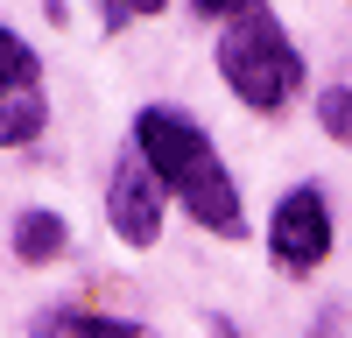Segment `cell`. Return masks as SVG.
I'll list each match as a JSON object with an SVG mask.
<instances>
[{
  "mask_svg": "<svg viewBox=\"0 0 352 338\" xmlns=\"http://www.w3.org/2000/svg\"><path fill=\"white\" fill-rule=\"evenodd\" d=\"M134 155L155 169V183L169 197H184V212L219 240H240L247 233V197L232 183V169L219 162L212 134H204L190 113L176 106H141L134 113Z\"/></svg>",
  "mask_w": 352,
  "mask_h": 338,
  "instance_id": "6da1fadb",
  "label": "cell"
},
{
  "mask_svg": "<svg viewBox=\"0 0 352 338\" xmlns=\"http://www.w3.org/2000/svg\"><path fill=\"white\" fill-rule=\"evenodd\" d=\"M219 78L247 113H282L303 84V56H296V43L282 36V21L268 8H247L219 36Z\"/></svg>",
  "mask_w": 352,
  "mask_h": 338,
  "instance_id": "7a4b0ae2",
  "label": "cell"
},
{
  "mask_svg": "<svg viewBox=\"0 0 352 338\" xmlns=\"http://www.w3.org/2000/svg\"><path fill=\"white\" fill-rule=\"evenodd\" d=\"M268 261H275L282 275H310V268L331 261V205H324V190H317V183L282 190V205H275V218H268Z\"/></svg>",
  "mask_w": 352,
  "mask_h": 338,
  "instance_id": "3957f363",
  "label": "cell"
},
{
  "mask_svg": "<svg viewBox=\"0 0 352 338\" xmlns=\"http://www.w3.org/2000/svg\"><path fill=\"white\" fill-rule=\"evenodd\" d=\"M50 127V99H43V56L28 49L8 21H0V148H28Z\"/></svg>",
  "mask_w": 352,
  "mask_h": 338,
  "instance_id": "277c9868",
  "label": "cell"
},
{
  "mask_svg": "<svg viewBox=\"0 0 352 338\" xmlns=\"http://www.w3.org/2000/svg\"><path fill=\"white\" fill-rule=\"evenodd\" d=\"M162 183H155V169L148 162H120L113 169V183H106V218H113V233H120L127 247H155L162 240Z\"/></svg>",
  "mask_w": 352,
  "mask_h": 338,
  "instance_id": "5b68a950",
  "label": "cell"
},
{
  "mask_svg": "<svg viewBox=\"0 0 352 338\" xmlns=\"http://www.w3.org/2000/svg\"><path fill=\"white\" fill-rule=\"evenodd\" d=\"M64 247H71V225L56 218L50 205H28V212H14V261H28V268H50V261H64Z\"/></svg>",
  "mask_w": 352,
  "mask_h": 338,
  "instance_id": "8992f818",
  "label": "cell"
},
{
  "mask_svg": "<svg viewBox=\"0 0 352 338\" xmlns=\"http://www.w3.org/2000/svg\"><path fill=\"white\" fill-rule=\"evenodd\" d=\"M28 338H148V331L127 317H99V310H50Z\"/></svg>",
  "mask_w": 352,
  "mask_h": 338,
  "instance_id": "52a82bcc",
  "label": "cell"
},
{
  "mask_svg": "<svg viewBox=\"0 0 352 338\" xmlns=\"http://www.w3.org/2000/svg\"><path fill=\"white\" fill-rule=\"evenodd\" d=\"M317 120H324L331 141H345V148H352V92H345V84H331V92L317 99Z\"/></svg>",
  "mask_w": 352,
  "mask_h": 338,
  "instance_id": "ba28073f",
  "label": "cell"
},
{
  "mask_svg": "<svg viewBox=\"0 0 352 338\" xmlns=\"http://www.w3.org/2000/svg\"><path fill=\"white\" fill-rule=\"evenodd\" d=\"M190 8H197L204 21H240L247 8H261V0H190Z\"/></svg>",
  "mask_w": 352,
  "mask_h": 338,
  "instance_id": "9c48e42d",
  "label": "cell"
},
{
  "mask_svg": "<svg viewBox=\"0 0 352 338\" xmlns=\"http://www.w3.org/2000/svg\"><path fill=\"white\" fill-rule=\"evenodd\" d=\"M120 8H134V14H162L169 0H120Z\"/></svg>",
  "mask_w": 352,
  "mask_h": 338,
  "instance_id": "30bf717a",
  "label": "cell"
}]
</instances>
